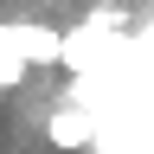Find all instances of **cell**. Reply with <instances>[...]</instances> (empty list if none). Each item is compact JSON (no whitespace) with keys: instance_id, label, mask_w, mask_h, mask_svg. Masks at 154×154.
Returning <instances> with one entry per match:
<instances>
[{"instance_id":"6da1fadb","label":"cell","mask_w":154,"mask_h":154,"mask_svg":"<svg viewBox=\"0 0 154 154\" xmlns=\"http://www.w3.org/2000/svg\"><path fill=\"white\" fill-rule=\"evenodd\" d=\"M64 51V32L45 26H0V90H19L32 64H58Z\"/></svg>"},{"instance_id":"7a4b0ae2","label":"cell","mask_w":154,"mask_h":154,"mask_svg":"<svg viewBox=\"0 0 154 154\" xmlns=\"http://www.w3.org/2000/svg\"><path fill=\"white\" fill-rule=\"evenodd\" d=\"M45 135H51V154H77V148H90V141H96V109L84 103V96H71L64 109H51Z\"/></svg>"}]
</instances>
